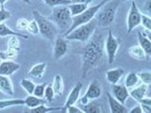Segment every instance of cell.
<instances>
[{
    "label": "cell",
    "instance_id": "6da1fadb",
    "mask_svg": "<svg viewBox=\"0 0 151 113\" xmlns=\"http://www.w3.org/2000/svg\"><path fill=\"white\" fill-rule=\"evenodd\" d=\"M104 55V40L100 33H94L87 41L82 50V77L101 63Z\"/></svg>",
    "mask_w": 151,
    "mask_h": 113
},
{
    "label": "cell",
    "instance_id": "7a4b0ae2",
    "mask_svg": "<svg viewBox=\"0 0 151 113\" xmlns=\"http://www.w3.org/2000/svg\"><path fill=\"white\" fill-rule=\"evenodd\" d=\"M120 2L121 0H108L107 2L104 3L94 16L96 26L98 25L101 27L110 26L114 21Z\"/></svg>",
    "mask_w": 151,
    "mask_h": 113
},
{
    "label": "cell",
    "instance_id": "3957f363",
    "mask_svg": "<svg viewBox=\"0 0 151 113\" xmlns=\"http://www.w3.org/2000/svg\"><path fill=\"white\" fill-rule=\"evenodd\" d=\"M33 17L34 20L37 22L38 27H39V33L51 41H54L56 39L57 34H58V28H57L55 24L50 21L48 18L42 15L38 11H33Z\"/></svg>",
    "mask_w": 151,
    "mask_h": 113
},
{
    "label": "cell",
    "instance_id": "277c9868",
    "mask_svg": "<svg viewBox=\"0 0 151 113\" xmlns=\"http://www.w3.org/2000/svg\"><path fill=\"white\" fill-rule=\"evenodd\" d=\"M47 18L50 21L53 22L56 25V26L60 27L64 32L72 25V16H71V13L67 5L53 8L52 14Z\"/></svg>",
    "mask_w": 151,
    "mask_h": 113
},
{
    "label": "cell",
    "instance_id": "5b68a950",
    "mask_svg": "<svg viewBox=\"0 0 151 113\" xmlns=\"http://www.w3.org/2000/svg\"><path fill=\"white\" fill-rule=\"evenodd\" d=\"M96 22L93 18L90 22L84 24V25L76 27L64 38L68 41H78L81 42H86L93 34V32L96 31Z\"/></svg>",
    "mask_w": 151,
    "mask_h": 113
},
{
    "label": "cell",
    "instance_id": "8992f818",
    "mask_svg": "<svg viewBox=\"0 0 151 113\" xmlns=\"http://www.w3.org/2000/svg\"><path fill=\"white\" fill-rule=\"evenodd\" d=\"M107 1H108V0H103L101 3H99L97 5L88 7L84 11H82L81 13H79L78 15H76V16L72 17V25H71V26L64 32V34L63 35V37H65L66 35H68L69 33L73 29H75L76 27H78V26H81V25H84V24H86V23L91 21L92 19H93L94 16H96V12L98 11V9H100L102 5L105 2H107Z\"/></svg>",
    "mask_w": 151,
    "mask_h": 113
},
{
    "label": "cell",
    "instance_id": "52a82bcc",
    "mask_svg": "<svg viewBox=\"0 0 151 113\" xmlns=\"http://www.w3.org/2000/svg\"><path fill=\"white\" fill-rule=\"evenodd\" d=\"M141 16H142V13L140 11V9H138V7H137L136 2L134 0H132L130 9H129V14H127V34H130L136 27H138L141 25Z\"/></svg>",
    "mask_w": 151,
    "mask_h": 113
},
{
    "label": "cell",
    "instance_id": "ba28073f",
    "mask_svg": "<svg viewBox=\"0 0 151 113\" xmlns=\"http://www.w3.org/2000/svg\"><path fill=\"white\" fill-rule=\"evenodd\" d=\"M119 45L120 44L118 39H116V38L113 36L112 32L111 30H109L108 37L106 41H104V49L106 50L109 63H112L113 61H114L118 48H119Z\"/></svg>",
    "mask_w": 151,
    "mask_h": 113
},
{
    "label": "cell",
    "instance_id": "9c48e42d",
    "mask_svg": "<svg viewBox=\"0 0 151 113\" xmlns=\"http://www.w3.org/2000/svg\"><path fill=\"white\" fill-rule=\"evenodd\" d=\"M101 93H102V91L100 88V84L98 83L97 80H93V81L89 84L84 96H82L80 99L78 98L79 100L78 101L79 102V104H81V105H85V104H87L89 101L96 100V99L99 98L101 96Z\"/></svg>",
    "mask_w": 151,
    "mask_h": 113
},
{
    "label": "cell",
    "instance_id": "30bf717a",
    "mask_svg": "<svg viewBox=\"0 0 151 113\" xmlns=\"http://www.w3.org/2000/svg\"><path fill=\"white\" fill-rule=\"evenodd\" d=\"M69 41L64 37H56L54 40V48H53V58L55 60L60 59L66 55L68 51Z\"/></svg>",
    "mask_w": 151,
    "mask_h": 113
},
{
    "label": "cell",
    "instance_id": "8fae6325",
    "mask_svg": "<svg viewBox=\"0 0 151 113\" xmlns=\"http://www.w3.org/2000/svg\"><path fill=\"white\" fill-rule=\"evenodd\" d=\"M111 95L114 97L118 102L121 104H124L127 102V98L129 97V89L126 86H122V85L118 84H111Z\"/></svg>",
    "mask_w": 151,
    "mask_h": 113
},
{
    "label": "cell",
    "instance_id": "7c38bea8",
    "mask_svg": "<svg viewBox=\"0 0 151 113\" xmlns=\"http://www.w3.org/2000/svg\"><path fill=\"white\" fill-rule=\"evenodd\" d=\"M81 89H82V83L81 82H78L73 87V89H71V92L69 93V95L67 96V99H66V102L64 104L63 107H61V109H60L61 112L64 113V110H65L66 107H69V106L75 105V104L78 102V98H79L80 92H81Z\"/></svg>",
    "mask_w": 151,
    "mask_h": 113
},
{
    "label": "cell",
    "instance_id": "4fadbf2b",
    "mask_svg": "<svg viewBox=\"0 0 151 113\" xmlns=\"http://www.w3.org/2000/svg\"><path fill=\"white\" fill-rule=\"evenodd\" d=\"M21 68V66L12 60H3L0 62V74L1 75H9L13 74Z\"/></svg>",
    "mask_w": 151,
    "mask_h": 113
},
{
    "label": "cell",
    "instance_id": "5bb4252c",
    "mask_svg": "<svg viewBox=\"0 0 151 113\" xmlns=\"http://www.w3.org/2000/svg\"><path fill=\"white\" fill-rule=\"evenodd\" d=\"M106 94H107L109 106H110V109H111V113H127V112H129V110H127V108L125 107L124 104H121L120 102H118L109 92H107Z\"/></svg>",
    "mask_w": 151,
    "mask_h": 113
},
{
    "label": "cell",
    "instance_id": "9a60e30c",
    "mask_svg": "<svg viewBox=\"0 0 151 113\" xmlns=\"http://www.w3.org/2000/svg\"><path fill=\"white\" fill-rule=\"evenodd\" d=\"M0 92L6 94V95L13 96L14 94L13 85L12 80L9 79L8 75L0 74Z\"/></svg>",
    "mask_w": 151,
    "mask_h": 113
},
{
    "label": "cell",
    "instance_id": "2e32d148",
    "mask_svg": "<svg viewBox=\"0 0 151 113\" xmlns=\"http://www.w3.org/2000/svg\"><path fill=\"white\" fill-rule=\"evenodd\" d=\"M147 89H148V85H146L145 83L139 85L138 87H134L132 89H129V96L138 102L140 99L144 98L146 96V93H147Z\"/></svg>",
    "mask_w": 151,
    "mask_h": 113
},
{
    "label": "cell",
    "instance_id": "e0dca14e",
    "mask_svg": "<svg viewBox=\"0 0 151 113\" xmlns=\"http://www.w3.org/2000/svg\"><path fill=\"white\" fill-rule=\"evenodd\" d=\"M123 74H124V69L122 68L111 69L106 73V79L111 84H117L121 79V77H123Z\"/></svg>",
    "mask_w": 151,
    "mask_h": 113
},
{
    "label": "cell",
    "instance_id": "ac0fdd59",
    "mask_svg": "<svg viewBox=\"0 0 151 113\" xmlns=\"http://www.w3.org/2000/svg\"><path fill=\"white\" fill-rule=\"evenodd\" d=\"M46 69V63L42 62V63H37L34 66H32V68L28 72V75L31 78L34 79H41L45 73Z\"/></svg>",
    "mask_w": 151,
    "mask_h": 113
},
{
    "label": "cell",
    "instance_id": "d6986e66",
    "mask_svg": "<svg viewBox=\"0 0 151 113\" xmlns=\"http://www.w3.org/2000/svg\"><path fill=\"white\" fill-rule=\"evenodd\" d=\"M129 54L132 59H137V60H146L149 58L146 56L145 52L142 48L140 45H134L131 46L129 49Z\"/></svg>",
    "mask_w": 151,
    "mask_h": 113
},
{
    "label": "cell",
    "instance_id": "ffe728a7",
    "mask_svg": "<svg viewBox=\"0 0 151 113\" xmlns=\"http://www.w3.org/2000/svg\"><path fill=\"white\" fill-rule=\"evenodd\" d=\"M137 37H138V41H139V45L144 49V51L145 52L146 56L150 58L151 55V42H150V39L146 38L145 36L142 35V33L140 30H137Z\"/></svg>",
    "mask_w": 151,
    "mask_h": 113
},
{
    "label": "cell",
    "instance_id": "44dd1931",
    "mask_svg": "<svg viewBox=\"0 0 151 113\" xmlns=\"http://www.w3.org/2000/svg\"><path fill=\"white\" fill-rule=\"evenodd\" d=\"M82 111L83 113H101L103 110L102 106L99 104L98 102L94 101V100H91L89 101L87 104L85 105H82Z\"/></svg>",
    "mask_w": 151,
    "mask_h": 113
},
{
    "label": "cell",
    "instance_id": "7402d4cb",
    "mask_svg": "<svg viewBox=\"0 0 151 113\" xmlns=\"http://www.w3.org/2000/svg\"><path fill=\"white\" fill-rule=\"evenodd\" d=\"M7 36H17L20 38H24V39H27V36L25 34H21V33L16 32L12 30V28L7 26L4 23H0V37H7Z\"/></svg>",
    "mask_w": 151,
    "mask_h": 113
},
{
    "label": "cell",
    "instance_id": "603a6c76",
    "mask_svg": "<svg viewBox=\"0 0 151 113\" xmlns=\"http://www.w3.org/2000/svg\"><path fill=\"white\" fill-rule=\"evenodd\" d=\"M47 101L45 98H40L37 97L33 94H29L26 99H25V105L28 107V108H32L35 107L37 106L42 105V104H46Z\"/></svg>",
    "mask_w": 151,
    "mask_h": 113
},
{
    "label": "cell",
    "instance_id": "cb8c5ba5",
    "mask_svg": "<svg viewBox=\"0 0 151 113\" xmlns=\"http://www.w3.org/2000/svg\"><path fill=\"white\" fill-rule=\"evenodd\" d=\"M52 88H53L54 93L58 96H61L63 93V89H64V85H63V80L61 75L57 74L54 77L53 83H52Z\"/></svg>",
    "mask_w": 151,
    "mask_h": 113
},
{
    "label": "cell",
    "instance_id": "d4e9b609",
    "mask_svg": "<svg viewBox=\"0 0 151 113\" xmlns=\"http://www.w3.org/2000/svg\"><path fill=\"white\" fill-rule=\"evenodd\" d=\"M25 99H7V100H0V110L5 108L14 107V106H24Z\"/></svg>",
    "mask_w": 151,
    "mask_h": 113
},
{
    "label": "cell",
    "instance_id": "484cf974",
    "mask_svg": "<svg viewBox=\"0 0 151 113\" xmlns=\"http://www.w3.org/2000/svg\"><path fill=\"white\" fill-rule=\"evenodd\" d=\"M67 7L70 11L71 16L74 17L76 15H78V14L81 13L82 11H84L85 9L88 8V5L83 4V3H71L67 5Z\"/></svg>",
    "mask_w": 151,
    "mask_h": 113
},
{
    "label": "cell",
    "instance_id": "4316f807",
    "mask_svg": "<svg viewBox=\"0 0 151 113\" xmlns=\"http://www.w3.org/2000/svg\"><path fill=\"white\" fill-rule=\"evenodd\" d=\"M61 107H46L45 104H42V105L40 106H37L35 107H32L30 108L29 113H48V112H52V111H57V110H60Z\"/></svg>",
    "mask_w": 151,
    "mask_h": 113
},
{
    "label": "cell",
    "instance_id": "83f0119b",
    "mask_svg": "<svg viewBox=\"0 0 151 113\" xmlns=\"http://www.w3.org/2000/svg\"><path fill=\"white\" fill-rule=\"evenodd\" d=\"M139 81H140V79L138 77V75H137V74L131 72L126 77L125 85H126V87L129 89L134 88L136 85H138Z\"/></svg>",
    "mask_w": 151,
    "mask_h": 113
},
{
    "label": "cell",
    "instance_id": "f1b7e54d",
    "mask_svg": "<svg viewBox=\"0 0 151 113\" xmlns=\"http://www.w3.org/2000/svg\"><path fill=\"white\" fill-rule=\"evenodd\" d=\"M21 87L25 89L26 92L27 94H32L33 93V91H34V88H35V83L31 81V80H28L27 78H23L21 80Z\"/></svg>",
    "mask_w": 151,
    "mask_h": 113
},
{
    "label": "cell",
    "instance_id": "f546056e",
    "mask_svg": "<svg viewBox=\"0 0 151 113\" xmlns=\"http://www.w3.org/2000/svg\"><path fill=\"white\" fill-rule=\"evenodd\" d=\"M17 52L16 50L8 48L6 51H0V59L1 60H11L17 56Z\"/></svg>",
    "mask_w": 151,
    "mask_h": 113
},
{
    "label": "cell",
    "instance_id": "4dcf8cb0",
    "mask_svg": "<svg viewBox=\"0 0 151 113\" xmlns=\"http://www.w3.org/2000/svg\"><path fill=\"white\" fill-rule=\"evenodd\" d=\"M47 6L51 8H55L58 6H64V5H69L72 2L71 0H42Z\"/></svg>",
    "mask_w": 151,
    "mask_h": 113
},
{
    "label": "cell",
    "instance_id": "1f68e13d",
    "mask_svg": "<svg viewBox=\"0 0 151 113\" xmlns=\"http://www.w3.org/2000/svg\"><path fill=\"white\" fill-rule=\"evenodd\" d=\"M8 48H12L16 51L20 50V41L17 36H9L8 41Z\"/></svg>",
    "mask_w": 151,
    "mask_h": 113
},
{
    "label": "cell",
    "instance_id": "d6a6232c",
    "mask_svg": "<svg viewBox=\"0 0 151 113\" xmlns=\"http://www.w3.org/2000/svg\"><path fill=\"white\" fill-rule=\"evenodd\" d=\"M54 96L55 93L53 91V88H52V84H48L45 86V95L44 98L47 101V103H51L54 100Z\"/></svg>",
    "mask_w": 151,
    "mask_h": 113
},
{
    "label": "cell",
    "instance_id": "836d02e7",
    "mask_svg": "<svg viewBox=\"0 0 151 113\" xmlns=\"http://www.w3.org/2000/svg\"><path fill=\"white\" fill-rule=\"evenodd\" d=\"M45 86L46 84L45 83H42V84H38L35 85V88H34V91H33V95H35L37 97H40V98H44L45 95Z\"/></svg>",
    "mask_w": 151,
    "mask_h": 113
},
{
    "label": "cell",
    "instance_id": "e575fe53",
    "mask_svg": "<svg viewBox=\"0 0 151 113\" xmlns=\"http://www.w3.org/2000/svg\"><path fill=\"white\" fill-rule=\"evenodd\" d=\"M137 75H138L139 79L143 83L148 85V86L151 84V74L148 71H146V72H141L139 74H137Z\"/></svg>",
    "mask_w": 151,
    "mask_h": 113
},
{
    "label": "cell",
    "instance_id": "d590c367",
    "mask_svg": "<svg viewBox=\"0 0 151 113\" xmlns=\"http://www.w3.org/2000/svg\"><path fill=\"white\" fill-rule=\"evenodd\" d=\"M27 31L32 35L39 34V27H38L37 22L35 20L29 22V24H28V26H27Z\"/></svg>",
    "mask_w": 151,
    "mask_h": 113
},
{
    "label": "cell",
    "instance_id": "8d00e7d4",
    "mask_svg": "<svg viewBox=\"0 0 151 113\" xmlns=\"http://www.w3.org/2000/svg\"><path fill=\"white\" fill-rule=\"evenodd\" d=\"M28 24H29V22H28L26 18H19L16 22V28L18 30L25 31L27 30Z\"/></svg>",
    "mask_w": 151,
    "mask_h": 113
},
{
    "label": "cell",
    "instance_id": "74e56055",
    "mask_svg": "<svg viewBox=\"0 0 151 113\" xmlns=\"http://www.w3.org/2000/svg\"><path fill=\"white\" fill-rule=\"evenodd\" d=\"M141 25L144 26V28L151 30V19L149 16L142 14L141 16Z\"/></svg>",
    "mask_w": 151,
    "mask_h": 113
},
{
    "label": "cell",
    "instance_id": "f35d334b",
    "mask_svg": "<svg viewBox=\"0 0 151 113\" xmlns=\"http://www.w3.org/2000/svg\"><path fill=\"white\" fill-rule=\"evenodd\" d=\"M11 12L8 9H6L4 7L0 8V23H4L6 20L11 18Z\"/></svg>",
    "mask_w": 151,
    "mask_h": 113
},
{
    "label": "cell",
    "instance_id": "ab89813d",
    "mask_svg": "<svg viewBox=\"0 0 151 113\" xmlns=\"http://www.w3.org/2000/svg\"><path fill=\"white\" fill-rule=\"evenodd\" d=\"M65 112H67V113H83L82 109L81 108H79L78 107H76L74 105L72 106H69L65 108V110H64V113Z\"/></svg>",
    "mask_w": 151,
    "mask_h": 113
},
{
    "label": "cell",
    "instance_id": "60d3db41",
    "mask_svg": "<svg viewBox=\"0 0 151 113\" xmlns=\"http://www.w3.org/2000/svg\"><path fill=\"white\" fill-rule=\"evenodd\" d=\"M129 112V113H144L143 112V109H142V107L140 106V104H139V105H137V106L132 107Z\"/></svg>",
    "mask_w": 151,
    "mask_h": 113
},
{
    "label": "cell",
    "instance_id": "b9f144b4",
    "mask_svg": "<svg viewBox=\"0 0 151 113\" xmlns=\"http://www.w3.org/2000/svg\"><path fill=\"white\" fill-rule=\"evenodd\" d=\"M140 106L143 109L144 113H150L151 112V105H146V104H140Z\"/></svg>",
    "mask_w": 151,
    "mask_h": 113
},
{
    "label": "cell",
    "instance_id": "7bdbcfd3",
    "mask_svg": "<svg viewBox=\"0 0 151 113\" xmlns=\"http://www.w3.org/2000/svg\"><path fill=\"white\" fill-rule=\"evenodd\" d=\"M93 0H71L72 3H83V4H90L92 3Z\"/></svg>",
    "mask_w": 151,
    "mask_h": 113
},
{
    "label": "cell",
    "instance_id": "ee69618b",
    "mask_svg": "<svg viewBox=\"0 0 151 113\" xmlns=\"http://www.w3.org/2000/svg\"><path fill=\"white\" fill-rule=\"evenodd\" d=\"M150 29H146V28H144V31L143 32H141L142 33V35L146 37V38H148L149 39V36H150Z\"/></svg>",
    "mask_w": 151,
    "mask_h": 113
},
{
    "label": "cell",
    "instance_id": "f6af8a7d",
    "mask_svg": "<svg viewBox=\"0 0 151 113\" xmlns=\"http://www.w3.org/2000/svg\"><path fill=\"white\" fill-rule=\"evenodd\" d=\"M8 0H0V7H4Z\"/></svg>",
    "mask_w": 151,
    "mask_h": 113
},
{
    "label": "cell",
    "instance_id": "bcb514c9",
    "mask_svg": "<svg viewBox=\"0 0 151 113\" xmlns=\"http://www.w3.org/2000/svg\"><path fill=\"white\" fill-rule=\"evenodd\" d=\"M22 1H23V2H25L26 4H28V5L30 4V0H22Z\"/></svg>",
    "mask_w": 151,
    "mask_h": 113
},
{
    "label": "cell",
    "instance_id": "7dc6e473",
    "mask_svg": "<svg viewBox=\"0 0 151 113\" xmlns=\"http://www.w3.org/2000/svg\"><path fill=\"white\" fill-rule=\"evenodd\" d=\"M121 1H126V0H121Z\"/></svg>",
    "mask_w": 151,
    "mask_h": 113
},
{
    "label": "cell",
    "instance_id": "c3c4849f",
    "mask_svg": "<svg viewBox=\"0 0 151 113\" xmlns=\"http://www.w3.org/2000/svg\"><path fill=\"white\" fill-rule=\"evenodd\" d=\"M0 62H1V59H0Z\"/></svg>",
    "mask_w": 151,
    "mask_h": 113
},
{
    "label": "cell",
    "instance_id": "681fc988",
    "mask_svg": "<svg viewBox=\"0 0 151 113\" xmlns=\"http://www.w3.org/2000/svg\"><path fill=\"white\" fill-rule=\"evenodd\" d=\"M0 8H1V7H0Z\"/></svg>",
    "mask_w": 151,
    "mask_h": 113
}]
</instances>
